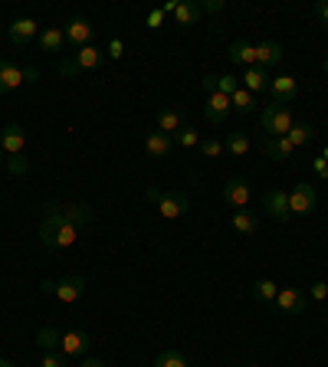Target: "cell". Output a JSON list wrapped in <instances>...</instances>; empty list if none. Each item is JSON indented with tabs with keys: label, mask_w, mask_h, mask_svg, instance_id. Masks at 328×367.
Masks as SVG:
<instances>
[{
	"label": "cell",
	"mask_w": 328,
	"mask_h": 367,
	"mask_svg": "<svg viewBox=\"0 0 328 367\" xmlns=\"http://www.w3.org/2000/svg\"><path fill=\"white\" fill-rule=\"evenodd\" d=\"M40 239H43L50 249H70V246H76L79 226L66 223L62 217H56V214H46L43 226H40Z\"/></svg>",
	"instance_id": "obj_1"
},
{
	"label": "cell",
	"mask_w": 328,
	"mask_h": 367,
	"mask_svg": "<svg viewBox=\"0 0 328 367\" xmlns=\"http://www.w3.org/2000/svg\"><path fill=\"white\" fill-rule=\"evenodd\" d=\"M259 121H263V131H266V138H285L289 131H293V125H295L289 105H276V102L263 105V111H259Z\"/></svg>",
	"instance_id": "obj_2"
},
{
	"label": "cell",
	"mask_w": 328,
	"mask_h": 367,
	"mask_svg": "<svg viewBox=\"0 0 328 367\" xmlns=\"http://www.w3.org/2000/svg\"><path fill=\"white\" fill-rule=\"evenodd\" d=\"M40 289L50 292V295H56L62 305H72V302H79L82 295H86V279H82V275H62L60 282L43 279L40 282Z\"/></svg>",
	"instance_id": "obj_3"
},
{
	"label": "cell",
	"mask_w": 328,
	"mask_h": 367,
	"mask_svg": "<svg viewBox=\"0 0 328 367\" xmlns=\"http://www.w3.org/2000/svg\"><path fill=\"white\" fill-rule=\"evenodd\" d=\"M315 207H319V190H315V184H309V180H299V184L289 190V214L309 217Z\"/></svg>",
	"instance_id": "obj_4"
},
{
	"label": "cell",
	"mask_w": 328,
	"mask_h": 367,
	"mask_svg": "<svg viewBox=\"0 0 328 367\" xmlns=\"http://www.w3.org/2000/svg\"><path fill=\"white\" fill-rule=\"evenodd\" d=\"M46 214H56V217H62L66 223H72V226H89V223L95 220V214H92V207H86V204H50L46 207Z\"/></svg>",
	"instance_id": "obj_5"
},
{
	"label": "cell",
	"mask_w": 328,
	"mask_h": 367,
	"mask_svg": "<svg viewBox=\"0 0 328 367\" xmlns=\"http://www.w3.org/2000/svg\"><path fill=\"white\" fill-rule=\"evenodd\" d=\"M220 197H224L230 207H236V210H246L253 200V187L246 177H230L224 184V190H220Z\"/></svg>",
	"instance_id": "obj_6"
},
{
	"label": "cell",
	"mask_w": 328,
	"mask_h": 367,
	"mask_svg": "<svg viewBox=\"0 0 328 367\" xmlns=\"http://www.w3.org/2000/svg\"><path fill=\"white\" fill-rule=\"evenodd\" d=\"M187 210H190V200L181 190H168V194H161V200H158V214H161L164 220H181Z\"/></svg>",
	"instance_id": "obj_7"
},
{
	"label": "cell",
	"mask_w": 328,
	"mask_h": 367,
	"mask_svg": "<svg viewBox=\"0 0 328 367\" xmlns=\"http://www.w3.org/2000/svg\"><path fill=\"white\" fill-rule=\"evenodd\" d=\"M89 351V334L82 328H70V332H62L60 338V354L62 358H86Z\"/></svg>",
	"instance_id": "obj_8"
},
{
	"label": "cell",
	"mask_w": 328,
	"mask_h": 367,
	"mask_svg": "<svg viewBox=\"0 0 328 367\" xmlns=\"http://www.w3.org/2000/svg\"><path fill=\"white\" fill-rule=\"evenodd\" d=\"M33 36H40V23H36L33 17H20V20H13V23L7 26V40L13 46L33 43Z\"/></svg>",
	"instance_id": "obj_9"
},
{
	"label": "cell",
	"mask_w": 328,
	"mask_h": 367,
	"mask_svg": "<svg viewBox=\"0 0 328 367\" xmlns=\"http://www.w3.org/2000/svg\"><path fill=\"white\" fill-rule=\"evenodd\" d=\"M66 43H72L76 50H82V46H92V36H95V26L89 23V20L82 17H72L70 23H66Z\"/></svg>",
	"instance_id": "obj_10"
},
{
	"label": "cell",
	"mask_w": 328,
	"mask_h": 367,
	"mask_svg": "<svg viewBox=\"0 0 328 367\" xmlns=\"http://www.w3.org/2000/svg\"><path fill=\"white\" fill-rule=\"evenodd\" d=\"M305 305H309V295H305L302 289H279L276 308L283 315H302Z\"/></svg>",
	"instance_id": "obj_11"
},
{
	"label": "cell",
	"mask_w": 328,
	"mask_h": 367,
	"mask_svg": "<svg viewBox=\"0 0 328 367\" xmlns=\"http://www.w3.org/2000/svg\"><path fill=\"white\" fill-rule=\"evenodd\" d=\"M23 148H26V131L17 121H10L7 128L0 131V151H4V158H13V154H23Z\"/></svg>",
	"instance_id": "obj_12"
},
{
	"label": "cell",
	"mask_w": 328,
	"mask_h": 367,
	"mask_svg": "<svg viewBox=\"0 0 328 367\" xmlns=\"http://www.w3.org/2000/svg\"><path fill=\"white\" fill-rule=\"evenodd\" d=\"M269 92H273V102L276 105H289V102H295L299 82H295V76H276L269 82Z\"/></svg>",
	"instance_id": "obj_13"
},
{
	"label": "cell",
	"mask_w": 328,
	"mask_h": 367,
	"mask_svg": "<svg viewBox=\"0 0 328 367\" xmlns=\"http://www.w3.org/2000/svg\"><path fill=\"white\" fill-rule=\"evenodd\" d=\"M230 111H234L230 95H220V92H214L207 99V105H204V115H207V121H214V125H224V121L230 119Z\"/></svg>",
	"instance_id": "obj_14"
},
{
	"label": "cell",
	"mask_w": 328,
	"mask_h": 367,
	"mask_svg": "<svg viewBox=\"0 0 328 367\" xmlns=\"http://www.w3.org/2000/svg\"><path fill=\"white\" fill-rule=\"evenodd\" d=\"M263 207H266L269 217H273V220H279V223H285L289 217H293V214H289V194H285L283 187L269 190L266 200H263Z\"/></svg>",
	"instance_id": "obj_15"
},
{
	"label": "cell",
	"mask_w": 328,
	"mask_h": 367,
	"mask_svg": "<svg viewBox=\"0 0 328 367\" xmlns=\"http://www.w3.org/2000/svg\"><path fill=\"white\" fill-rule=\"evenodd\" d=\"M226 56H230V62H234V66L250 69V66H256V43H246V40H236V43H230V50H226Z\"/></svg>",
	"instance_id": "obj_16"
},
{
	"label": "cell",
	"mask_w": 328,
	"mask_h": 367,
	"mask_svg": "<svg viewBox=\"0 0 328 367\" xmlns=\"http://www.w3.org/2000/svg\"><path fill=\"white\" fill-rule=\"evenodd\" d=\"M23 86V66L17 62H0V95L13 92V89Z\"/></svg>",
	"instance_id": "obj_17"
},
{
	"label": "cell",
	"mask_w": 328,
	"mask_h": 367,
	"mask_svg": "<svg viewBox=\"0 0 328 367\" xmlns=\"http://www.w3.org/2000/svg\"><path fill=\"white\" fill-rule=\"evenodd\" d=\"M243 89H246V92H253V95L266 92V89H269V69H263V66L243 69Z\"/></svg>",
	"instance_id": "obj_18"
},
{
	"label": "cell",
	"mask_w": 328,
	"mask_h": 367,
	"mask_svg": "<svg viewBox=\"0 0 328 367\" xmlns=\"http://www.w3.org/2000/svg\"><path fill=\"white\" fill-rule=\"evenodd\" d=\"M276 62H283V43H276V40L256 43V66L269 69V66H276Z\"/></svg>",
	"instance_id": "obj_19"
},
{
	"label": "cell",
	"mask_w": 328,
	"mask_h": 367,
	"mask_svg": "<svg viewBox=\"0 0 328 367\" xmlns=\"http://www.w3.org/2000/svg\"><path fill=\"white\" fill-rule=\"evenodd\" d=\"M174 148V138L171 135H164V131H151V135L145 138V151L148 158H168Z\"/></svg>",
	"instance_id": "obj_20"
},
{
	"label": "cell",
	"mask_w": 328,
	"mask_h": 367,
	"mask_svg": "<svg viewBox=\"0 0 328 367\" xmlns=\"http://www.w3.org/2000/svg\"><path fill=\"white\" fill-rule=\"evenodd\" d=\"M40 50L43 53H62V46H66V33H62L60 26H46V30H40Z\"/></svg>",
	"instance_id": "obj_21"
},
{
	"label": "cell",
	"mask_w": 328,
	"mask_h": 367,
	"mask_svg": "<svg viewBox=\"0 0 328 367\" xmlns=\"http://www.w3.org/2000/svg\"><path fill=\"white\" fill-rule=\"evenodd\" d=\"M184 128V115L177 109H161L158 111V131H164V135H177V131Z\"/></svg>",
	"instance_id": "obj_22"
},
{
	"label": "cell",
	"mask_w": 328,
	"mask_h": 367,
	"mask_svg": "<svg viewBox=\"0 0 328 367\" xmlns=\"http://www.w3.org/2000/svg\"><path fill=\"white\" fill-rule=\"evenodd\" d=\"M200 13H204V10H200V4H194V0H181V4H177V10H174V20H177L181 26H194L200 20Z\"/></svg>",
	"instance_id": "obj_23"
},
{
	"label": "cell",
	"mask_w": 328,
	"mask_h": 367,
	"mask_svg": "<svg viewBox=\"0 0 328 367\" xmlns=\"http://www.w3.org/2000/svg\"><path fill=\"white\" fill-rule=\"evenodd\" d=\"M295 148L289 145V138H266V158L273 161H289Z\"/></svg>",
	"instance_id": "obj_24"
},
{
	"label": "cell",
	"mask_w": 328,
	"mask_h": 367,
	"mask_svg": "<svg viewBox=\"0 0 328 367\" xmlns=\"http://www.w3.org/2000/svg\"><path fill=\"white\" fill-rule=\"evenodd\" d=\"M253 299L256 302H263V305H269V302H276V295H279V285L273 279H256L253 282Z\"/></svg>",
	"instance_id": "obj_25"
},
{
	"label": "cell",
	"mask_w": 328,
	"mask_h": 367,
	"mask_svg": "<svg viewBox=\"0 0 328 367\" xmlns=\"http://www.w3.org/2000/svg\"><path fill=\"white\" fill-rule=\"evenodd\" d=\"M289 145L293 148H302V145H312V141H315V128H312L309 121H295L293 125V131H289Z\"/></svg>",
	"instance_id": "obj_26"
},
{
	"label": "cell",
	"mask_w": 328,
	"mask_h": 367,
	"mask_svg": "<svg viewBox=\"0 0 328 367\" xmlns=\"http://www.w3.org/2000/svg\"><path fill=\"white\" fill-rule=\"evenodd\" d=\"M72 56H76V62H79L82 72H86V69H99V66H102V53L95 50V46H82V50H76Z\"/></svg>",
	"instance_id": "obj_27"
},
{
	"label": "cell",
	"mask_w": 328,
	"mask_h": 367,
	"mask_svg": "<svg viewBox=\"0 0 328 367\" xmlns=\"http://www.w3.org/2000/svg\"><path fill=\"white\" fill-rule=\"evenodd\" d=\"M230 105H234V111H240V115H250L253 109H256V95L246 92V89H236L234 95H230Z\"/></svg>",
	"instance_id": "obj_28"
},
{
	"label": "cell",
	"mask_w": 328,
	"mask_h": 367,
	"mask_svg": "<svg viewBox=\"0 0 328 367\" xmlns=\"http://www.w3.org/2000/svg\"><path fill=\"white\" fill-rule=\"evenodd\" d=\"M234 230L243 233V236H253V233L259 230V220L250 214V210H236L234 214Z\"/></svg>",
	"instance_id": "obj_29"
},
{
	"label": "cell",
	"mask_w": 328,
	"mask_h": 367,
	"mask_svg": "<svg viewBox=\"0 0 328 367\" xmlns=\"http://www.w3.org/2000/svg\"><path fill=\"white\" fill-rule=\"evenodd\" d=\"M224 151H230L234 158H243V154L250 151V138L243 135V131H230L224 141Z\"/></svg>",
	"instance_id": "obj_30"
},
{
	"label": "cell",
	"mask_w": 328,
	"mask_h": 367,
	"mask_svg": "<svg viewBox=\"0 0 328 367\" xmlns=\"http://www.w3.org/2000/svg\"><path fill=\"white\" fill-rule=\"evenodd\" d=\"M60 338L62 334L56 332V328H40V332H36V344L43 351H60Z\"/></svg>",
	"instance_id": "obj_31"
},
{
	"label": "cell",
	"mask_w": 328,
	"mask_h": 367,
	"mask_svg": "<svg viewBox=\"0 0 328 367\" xmlns=\"http://www.w3.org/2000/svg\"><path fill=\"white\" fill-rule=\"evenodd\" d=\"M155 367H190L181 351H161L155 358Z\"/></svg>",
	"instance_id": "obj_32"
},
{
	"label": "cell",
	"mask_w": 328,
	"mask_h": 367,
	"mask_svg": "<svg viewBox=\"0 0 328 367\" xmlns=\"http://www.w3.org/2000/svg\"><path fill=\"white\" fill-rule=\"evenodd\" d=\"M174 141H177L181 148H200V141H204V138H200V131H197V128H190V125H184V128L177 131V135H174Z\"/></svg>",
	"instance_id": "obj_33"
},
{
	"label": "cell",
	"mask_w": 328,
	"mask_h": 367,
	"mask_svg": "<svg viewBox=\"0 0 328 367\" xmlns=\"http://www.w3.org/2000/svg\"><path fill=\"white\" fill-rule=\"evenodd\" d=\"M7 171L13 174V177H23L26 171H30V158H23V154H13V158H7Z\"/></svg>",
	"instance_id": "obj_34"
},
{
	"label": "cell",
	"mask_w": 328,
	"mask_h": 367,
	"mask_svg": "<svg viewBox=\"0 0 328 367\" xmlns=\"http://www.w3.org/2000/svg\"><path fill=\"white\" fill-rule=\"evenodd\" d=\"M56 72H60L62 79H76L82 69H79V62H76V56H62L60 60V66H56Z\"/></svg>",
	"instance_id": "obj_35"
},
{
	"label": "cell",
	"mask_w": 328,
	"mask_h": 367,
	"mask_svg": "<svg viewBox=\"0 0 328 367\" xmlns=\"http://www.w3.org/2000/svg\"><path fill=\"white\" fill-rule=\"evenodd\" d=\"M200 154H204V158H220V154H224V141H220V138H204V141H200Z\"/></svg>",
	"instance_id": "obj_36"
},
{
	"label": "cell",
	"mask_w": 328,
	"mask_h": 367,
	"mask_svg": "<svg viewBox=\"0 0 328 367\" xmlns=\"http://www.w3.org/2000/svg\"><path fill=\"white\" fill-rule=\"evenodd\" d=\"M236 89H240V79L236 76H230V72H226V76H217V92L220 95H234Z\"/></svg>",
	"instance_id": "obj_37"
},
{
	"label": "cell",
	"mask_w": 328,
	"mask_h": 367,
	"mask_svg": "<svg viewBox=\"0 0 328 367\" xmlns=\"http://www.w3.org/2000/svg\"><path fill=\"white\" fill-rule=\"evenodd\" d=\"M40 367H70V364H66V358H62L60 351H46L43 364H40Z\"/></svg>",
	"instance_id": "obj_38"
},
{
	"label": "cell",
	"mask_w": 328,
	"mask_h": 367,
	"mask_svg": "<svg viewBox=\"0 0 328 367\" xmlns=\"http://www.w3.org/2000/svg\"><path fill=\"white\" fill-rule=\"evenodd\" d=\"M309 295L312 299H319V302H325L328 299V282H315V285L309 289Z\"/></svg>",
	"instance_id": "obj_39"
},
{
	"label": "cell",
	"mask_w": 328,
	"mask_h": 367,
	"mask_svg": "<svg viewBox=\"0 0 328 367\" xmlns=\"http://www.w3.org/2000/svg\"><path fill=\"white\" fill-rule=\"evenodd\" d=\"M312 171L319 174L322 180H328V161H325V158H322V154H319V158H315V161H312Z\"/></svg>",
	"instance_id": "obj_40"
},
{
	"label": "cell",
	"mask_w": 328,
	"mask_h": 367,
	"mask_svg": "<svg viewBox=\"0 0 328 367\" xmlns=\"http://www.w3.org/2000/svg\"><path fill=\"white\" fill-rule=\"evenodd\" d=\"M109 56L121 60V56H125V43H121V40H109Z\"/></svg>",
	"instance_id": "obj_41"
},
{
	"label": "cell",
	"mask_w": 328,
	"mask_h": 367,
	"mask_svg": "<svg viewBox=\"0 0 328 367\" xmlns=\"http://www.w3.org/2000/svg\"><path fill=\"white\" fill-rule=\"evenodd\" d=\"M200 10H207V13H220V10H226V4H224V0H204Z\"/></svg>",
	"instance_id": "obj_42"
},
{
	"label": "cell",
	"mask_w": 328,
	"mask_h": 367,
	"mask_svg": "<svg viewBox=\"0 0 328 367\" xmlns=\"http://www.w3.org/2000/svg\"><path fill=\"white\" fill-rule=\"evenodd\" d=\"M148 26H151V30H158V26L164 23V10H151V13H148V20H145Z\"/></svg>",
	"instance_id": "obj_43"
},
{
	"label": "cell",
	"mask_w": 328,
	"mask_h": 367,
	"mask_svg": "<svg viewBox=\"0 0 328 367\" xmlns=\"http://www.w3.org/2000/svg\"><path fill=\"white\" fill-rule=\"evenodd\" d=\"M315 17L328 26V0H319V4H315Z\"/></svg>",
	"instance_id": "obj_44"
},
{
	"label": "cell",
	"mask_w": 328,
	"mask_h": 367,
	"mask_svg": "<svg viewBox=\"0 0 328 367\" xmlns=\"http://www.w3.org/2000/svg\"><path fill=\"white\" fill-rule=\"evenodd\" d=\"M36 79H40V69H36V66H26V69H23V82H36Z\"/></svg>",
	"instance_id": "obj_45"
},
{
	"label": "cell",
	"mask_w": 328,
	"mask_h": 367,
	"mask_svg": "<svg viewBox=\"0 0 328 367\" xmlns=\"http://www.w3.org/2000/svg\"><path fill=\"white\" fill-rule=\"evenodd\" d=\"M76 367H105V364H102L99 358H89V354H86V358H79V364H76Z\"/></svg>",
	"instance_id": "obj_46"
},
{
	"label": "cell",
	"mask_w": 328,
	"mask_h": 367,
	"mask_svg": "<svg viewBox=\"0 0 328 367\" xmlns=\"http://www.w3.org/2000/svg\"><path fill=\"white\" fill-rule=\"evenodd\" d=\"M200 86H204L210 95H214V92H217V76H204V79H200Z\"/></svg>",
	"instance_id": "obj_47"
},
{
	"label": "cell",
	"mask_w": 328,
	"mask_h": 367,
	"mask_svg": "<svg viewBox=\"0 0 328 367\" xmlns=\"http://www.w3.org/2000/svg\"><path fill=\"white\" fill-rule=\"evenodd\" d=\"M145 197H148V200H155V204H158V200H161V190H158V187H148V190H145Z\"/></svg>",
	"instance_id": "obj_48"
},
{
	"label": "cell",
	"mask_w": 328,
	"mask_h": 367,
	"mask_svg": "<svg viewBox=\"0 0 328 367\" xmlns=\"http://www.w3.org/2000/svg\"><path fill=\"white\" fill-rule=\"evenodd\" d=\"M0 367H17V364H10V361H4V358H0Z\"/></svg>",
	"instance_id": "obj_49"
},
{
	"label": "cell",
	"mask_w": 328,
	"mask_h": 367,
	"mask_svg": "<svg viewBox=\"0 0 328 367\" xmlns=\"http://www.w3.org/2000/svg\"><path fill=\"white\" fill-rule=\"evenodd\" d=\"M322 158H325V161H328V145H325V151H322Z\"/></svg>",
	"instance_id": "obj_50"
},
{
	"label": "cell",
	"mask_w": 328,
	"mask_h": 367,
	"mask_svg": "<svg viewBox=\"0 0 328 367\" xmlns=\"http://www.w3.org/2000/svg\"><path fill=\"white\" fill-rule=\"evenodd\" d=\"M4 161H7V158H4V151H0V164H4Z\"/></svg>",
	"instance_id": "obj_51"
},
{
	"label": "cell",
	"mask_w": 328,
	"mask_h": 367,
	"mask_svg": "<svg viewBox=\"0 0 328 367\" xmlns=\"http://www.w3.org/2000/svg\"><path fill=\"white\" fill-rule=\"evenodd\" d=\"M325 76H328V60H325Z\"/></svg>",
	"instance_id": "obj_52"
},
{
	"label": "cell",
	"mask_w": 328,
	"mask_h": 367,
	"mask_svg": "<svg viewBox=\"0 0 328 367\" xmlns=\"http://www.w3.org/2000/svg\"><path fill=\"white\" fill-rule=\"evenodd\" d=\"M325 322H328V315H325Z\"/></svg>",
	"instance_id": "obj_53"
}]
</instances>
